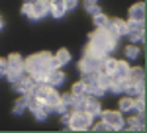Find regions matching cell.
Returning a JSON list of instances; mask_svg holds the SVG:
<instances>
[{
  "label": "cell",
  "instance_id": "cell-22",
  "mask_svg": "<svg viewBox=\"0 0 147 133\" xmlns=\"http://www.w3.org/2000/svg\"><path fill=\"white\" fill-rule=\"evenodd\" d=\"M43 102H45L47 106L55 108L57 104L61 102V94H59V92H55V88H51L49 92H47V96H45V100H43Z\"/></svg>",
  "mask_w": 147,
  "mask_h": 133
},
{
  "label": "cell",
  "instance_id": "cell-33",
  "mask_svg": "<svg viewBox=\"0 0 147 133\" xmlns=\"http://www.w3.org/2000/svg\"><path fill=\"white\" fill-rule=\"evenodd\" d=\"M4 28V20H2V16H0V30Z\"/></svg>",
  "mask_w": 147,
  "mask_h": 133
},
{
  "label": "cell",
  "instance_id": "cell-2",
  "mask_svg": "<svg viewBox=\"0 0 147 133\" xmlns=\"http://www.w3.org/2000/svg\"><path fill=\"white\" fill-rule=\"evenodd\" d=\"M51 57L53 55L47 53V51L28 57L26 63H24V71L28 75H32L37 82H45V75H47V71L51 69Z\"/></svg>",
  "mask_w": 147,
  "mask_h": 133
},
{
  "label": "cell",
  "instance_id": "cell-7",
  "mask_svg": "<svg viewBox=\"0 0 147 133\" xmlns=\"http://www.w3.org/2000/svg\"><path fill=\"white\" fill-rule=\"evenodd\" d=\"M65 82V73L61 69H49L45 75V84L51 88H59L61 84Z\"/></svg>",
  "mask_w": 147,
  "mask_h": 133
},
{
  "label": "cell",
  "instance_id": "cell-26",
  "mask_svg": "<svg viewBox=\"0 0 147 133\" xmlns=\"http://www.w3.org/2000/svg\"><path fill=\"white\" fill-rule=\"evenodd\" d=\"M98 84H100L102 88H106V92H108L110 84H112V78H110V75H106V73H100V75H98Z\"/></svg>",
  "mask_w": 147,
  "mask_h": 133
},
{
  "label": "cell",
  "instance_id": "cell-4",
  "mask_svg": "<svg viewBox=\"0 0 147 133\" xmlns=\"http://www.w3.org/2000/svg\"><path fill=\"white\" fill-rule=\"evenodd\" d=\"M92 125V116H88L86 112H77L73 110L71 112V120H69V127L67 129H73V131H86L90 129Z\"/></svg>",
  "mask_w": 147,
  "mask_h": 133
},
{
  "label": "cell",
  "instance_id": "cell-30",
  "mask_svg": "<svg viewBox=\"0 0 147 133\" xmlns=\"http://www.w3.org/2000/svg\"><path fill=\"white\" fill-rule=\"evenodd\" d=\"M6 71H8V63H6V59H2V57H0V77H4V75H6Z\"/></svg>",
  "mask_w": 147,
  "mask_h": 133
},
{
  "label": "cell",
  "instance_id": "cell-1",
  "mask_svg": "<svg viewBox=\"0 0 147 133\" xmlns=\"http://www.w3.org/2000/svg\"><path fill=\"white\" fill-rule=\"evenodd\" d=\"M118 35L112 33L110 30H102L98 28L90 35V43L84 49V55H94V57H106L110 55L114 49L118 47Z\"/></svg>",
  "mask_w": 147,
  "mask_h": 133
},
{
  "label": "cell",
  "instance_id": "cell-13",
  "mask_svg": "<svg viewBox=\"0 0 147 133\" xmlns=\"http://www.w3.org/2000/svg\"><path fill=\"white\" fill-rule=\"evenodd\" d=\"M129 20H136V22H145V4L143 2H137L129 8Z\"/></svg>",
  "mask_w": 147,
  "mask_h": 133
},
{
  "label": "cell",
  "instance_id": "cell-28",
  "mask_svg": "<svg viewBox=\"0 0 147 133\" xmlns=\"http://www.w3.org/2000/svg\"><path fill=\"white\" fill-rule=\"evenodd\" d=\"M90 127L94 129V131H108V125H106V123L102 122V120H100L98 123H94V125H90Z\"/></svg>",
  "mask_w": 147,
  "mask_h": 133
},
{
  "label": "cell",
  "instance_id": "cell-17",
  "mask_svg": "<svg viewBox=\"0 0 147 133\" xmlns=\"http://www.w3.org/2000/svg\"><path fill=\"white\" fill-rule=\"evenodd\" d=\"M98 75H100V71H82L80 73V82H84L86 86H90L94 82H98Z\"/></svg>",
  "mask_w": 147,
  "mask_h": 133
},
{
  "label": "cell",
  "instance_id": "cell-8",
  "mask_svg": "<svg viewBox=\"0 0 147 133\" xmlns=\"http://www.w3.org/2000/svg\"><path fill=\"white\" fill-rule=\"evenodd\" d=\"M100 65H102V57L84 55L82 61L79 63V69H80V73L82 71H100Z\"/></svg>",
  "mask_w": 147,
  "mask_h": 133
},
{
  "label": "cell",
  "instance_id": "cell-14",
  "mask_svg": "<svg viewBox=\"0 0 147 133\" xmlns=\"http://www.w3.org/2000/svg\"><path fill=\"white\" fill-rule=\"evenodd\" d=\"M49 14L53 18H63L67 14V8H65V2L63 0H49Z\"/></svg>",
  "mask_w": 147,
  "mask_h": 133
},
{
  "label": "cell",
  "instance_id": "cell-21",
  "mask_svg": "<svg viewBox=\"0 0 147 133\" xmlns=\"http://www.w3.org/2000/svg\"><path fill=\"white\" fill-rule=\"evenodd\" d=\"M92 18H94V26H96V28H102V30H108V28H110V18H108L104 12L92 16Z\"/></svg>",
  "mask_w": 147,
  "mask_h": 133
},
{
  "label": "cell",
  "instance_id": "cell-31",
  "mask_svg": "<svg viewBox=\"0 0 147 133\" xmlns=\"http://www.w3.org/2000/svg\"><path fill=\"white\" fill-rule=\"evenodd\" d=\"M86 10H88V14H90V16H96V14H100V12H102L98 4H92V6H88Z\"/></svg>",
  "mask_w": 147,
  "mask_h": 133
},
{
  "label": "cell",
  "instance_id": "cell-15",
  "mask_svg": "<svg viewBox=\"0 0 147 133\" xmlns=\"http://www.w3.org/2000/svg\"><path fill=\"white\" fill-rule=\"evenodd\" d=\"M139 80H145V71L141 66H129V75H127V82L136 84Z\"/></svg>",
  "mask_w": 147,
  "mask_h": 133
},
{
  "label": "cell",
  "instance_id": "cell-29",
  "mask_svg": "<svg viewBox=\"0 0 147 133\" xmlns=\"http://www.w3.org/2000/svg\"><path fill=\"white\" fill-rule=\"evenodd\" d=\"M63 2H65V8H67V12H69V10H75V8L79 6V2H77V0H63Z\"/></svg>",
  "mask_w": 147,
  "mask_h": 133
},
{
  "label": "cell",
  "instance_id": "cell-32",
  "mask_svg": "<svg viewBox=\"0 0 147 133\" xmlns=\"http://www.w3.org/2000/svg\"><path fill=\"white\" fill-rule=\"evenodd\" d=\"M92 4H98V0H84V8H88Z\"/></svg>",
  "mask_w": 147,
  "mask_h": 133
},
{
  "label": "cell",
  "instance_id": "cell-16",
  "mask_svg": "<svg viewBox=\"0 0 147 133\" xmlns=\"http://www.w3.org/2000/svg\"><path fill=\"white\" fill-rule=\"evenodd\" d=\"M6 63H8V69H14V71H24V63H26V59L22 55H18V53H14L6 59Z\"/></svg>",
  "mask_w": 147,
  "mask_h": 133
},
{
  "label": "cell",
  "instance_id": "cell-18",
  "mask_svg": "<svg viewBox=\"0 0 147 133\" xmlns=\"http://www.w3.org/2000/svg\"><path fill=\"white\" fill-rule=\"evenodd\" d=\"M118 65V59H114V57H102V65H100V73H106V75H110L114 69Z\"/></svg>",
  "mask_w": 147,
  "mask_h": 133
},
{
  "label": "cell",
  "instance_id": "cell-11",
  "mask_svg": "<svg viewBox=\"0 0 147 133\" xmlns=\"http://www.w3.org/2000/svg\"><path fill=\"white\" fill-rule=\"evenodd\" d=\"M84 112L92 116V118H96V116H100L102 112V106H100V98H94L88 94V98H86V104H84Z\"/></svg>",
  "mask_w": 147,
  "mask_h": 133
},
{
  "label": "cell",
  "instance_id": "cell-6",
  "mask_svg": "<svg viewBox=\"0 0 147 133\" xmlns=\"http://www.w3.org/2000/svg\"><path fill=\"white\" fill-rule=\"evenodd\" d=\"M127 33L125 37H129L131 43H143L145 41V22H136V20H127Z\"/></svg>",
  "mask_w": 147,
  "mask_h": 133
},
{
  "label": "cell",
  "instance_id": "cell-24",
  "mask_svg": "<svg viewBox=\"0 0 147 133\" xmlns=\"http://www.w3.org/2000/svg\"><path fill=\"white\" fill-rule=\"evenodd\" d=\"M118 108H120V112H122V114H129V112H131V108H134V98H129V96L120 98Z\"/></svg>",
  "mask_w": 147,
  "mask_h": 133
},
{
  "label": "cell",
  "instance_id": "cell-9",
  "mask_svg": "<svg viewBox=\"0 0 147 133\" xmlns=\"http://www.w3.org/2000/svg\"><path fill=\"white\" fill-rule=\"evenodd\" d=\"M127 75H129V63L127 61H118V65L110 73V78L112 80H127Z\"/></svg>",
  "mask_w": 147,
  "mask_h": 133
},
{
  "label": "cell",
  "instance_id": "cell-25",
  "mask_svg": "<svg viewBox=\"0 0 147 133\" xmlns=\"http://www.w3.org/2000/svg\"><path fill=\"white\" fill-rule=\"evenodd\" d=\"M69 92H71L73 96H84V94H86V84L79 80V82H75V84L71 86V90H69Z\"/></svg>",
  "mask_w": 147,
  "mask_h": 133
},
{
  "label": "cell",
  "instance_id": "cell-3",
  "mask_svg": "<svg viewBox=\"0 0 147 133\" xmlns=\"http://www.w3.org/2000/svg\"><path fill=\"white\" fill-rule=\"evenodd\" d=\"M22 14L28 16L30 20H41L49 14V2H41V0H24Z\"/></svg>",
  "mask_w": 147,
  "mask_h": 133
},
{
  "label": "cell",
  "instance_id": "cell-5",
  "mask_svg": "<svg viewBox=\"0 0 147 133\" xmlns=\"http://www.w3.org/2000/svg\"><path fill=\"white\" fill-rule=\"evenodd\" d=\"M100 120L106 125H108V131H122V127H124V116H122V112L118 110H102L100 112Z\"/></svg>",
  "mask_w": 147,
  "mask_h": 133
},
{
  "label": "cell",
  "instance_id": "cell-12",
  "mask_svg": "<svg viewBox=\"0 0 147 133\" xmlns=\"http://www.w3.org/2000/svg\"><path fill=\"white\" fill-rule=\"evenodd\" d=\"M112 33H116L118 37H125V33H127V24L124 20H120V18H114L110 20V28H108Z\"/></svg>",
  "mask_w": 147,
  "mask_h": 133
},
{
  "label": "cell",
  "instance_id": "cell-19",
  "mask_svg": "<svg viewBox=\"0 0 147 133\" xmlns=\"http://www.w3.org/2000/svg\"><path fill=\"white\" fill-rule=\"evenodd\" d=\"M122 129H127V131H143L145 127H143L141 123L137 122V118H136V116H131V118H129L127 122L124 120V127H122Z\"/></svg>",
  "mask_w": 147,
  "mask_h": 133
},
{
  "label": "cell",
  "instance_id": "cell-27",
  "mask_svg": "<svg viewBox=\"0 0 147 133\" xmlns=\"http://www.w3.org/2000/svg\"><path fill=\"white\" fill-rule=\"evenodd\" d=\"M73 102H75V96H73L71 92H65V94H61V104H65L69 110L73 108Z\"/></svg>",
  "mask_w": 147,
  "mask_h": 133
},
{
  "label": "cell",
  "instance_id": "cell-20",
  "mask_svg": "<svg viewBox=\"0 0 147 133\" xmlns=\"http://www.w3.org/2000/svg\"><path fill=\"white\" fill-rule=\"evenodd\" d=\"M28 106H30V96H22V98L14 104V114L16 116H22L24 112L28 110Z\"/></svg>",
  "mask_w": 147,
  "mask_h": 133
},
{
  "label": "cell",
  "instance_id": "cell-10",
  "mask_svg": "<svg viewBox=\"0 0 147 133\" xmlns=\"http://www.w3.org/2000/svg\"><path fill=\"white\" fill-rule=\"evenodd\" d=\"M71 61V53H69L67 49H59L55 55L51 57V69H61V66H65Z\"/></svg>",
  "mask_w": 147,
  "mask_h": 133
},
{
  "label": "cell",
  "instance_id": "cell-23",
  "mask_svg": "<svg viewBox=\"0 0 147 133\" xmlns=\"http://www.w3.org/2000/svg\"><path fill=\"white\" fill-rule=\"evenodd\" d=\"M124 55L127 61H136L137 57L141 55V51H139V47H136V43H131V45H127L124 49Z\"/></svg>",
  "mask_w": 147,
  "mask_h": 133
}]
</instances>
